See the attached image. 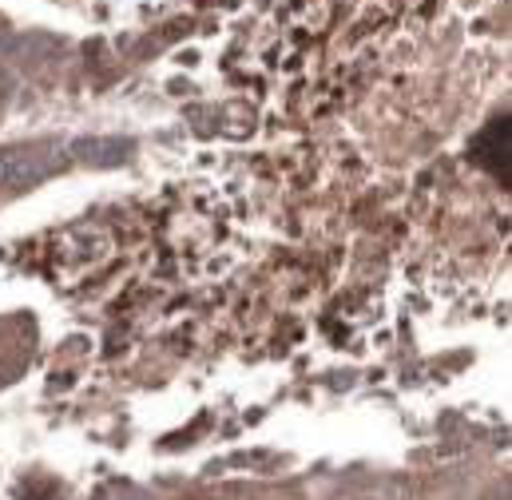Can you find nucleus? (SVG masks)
Returning <instances> with one entry per match:
<instances>
[{
	"instance_id": "f257e3e1",
	"label": "nucleus",
	"mask_w": 512,
	"mask_h": 500,
	"mask_svg": "<svg viewBox=\"0 0 512 500\" xmlns=\"http://www.w3.org/2000/svg\"><path fill=\"white\" fill-rule=\"evenodd\" d=\"M48 175L44 155L28 151V147H4L0 151V187H28L40 183Z\"/></svg>"
},
{
	"instance_id": "f03ea898",
	"label": "nucleus",
	"mask_w": 512,
	"mask_h": 500,
	"mask_svg": "<svg viewBox=\"0 0 512 500\" xmlns=\"http://www.w3.org/2000/svg\"><path fill=\"white\" fill-rule=\"evenodd\" d=\"M76 151H84L88 163H120L124 151H128V143H120V139H88Z\"/></svg>"
}]
</instances>
